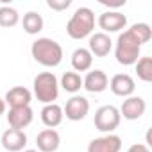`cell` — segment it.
<instances>
[{"label": "cell", "instance_id": "6da1fadb", "mask_svg": "<svg viewBox=\"0 0 152 152\" xmlns=\"http://www.w3.org/2000/svg\"><path fill=\"white\" fill-rule=\"evenodd\" d=\"M31 54L36 63L45 68H56L63 61V47L52 38H38L31 45Z\"/></svg>", "mask_w": 152, "mask_h": 152}, {"label": "cell", "instance_id": "7a4b0ae2", "mask_svg": "<svg viewBox=\"0 0 152 152\" xmlns=\"http://www.w3.org/2000/svg\"><path fill=\"white\" fill-rule=\"evenodd\" d=\"M95 29V13L90 7H79L66 23V32L72 39H84L93 34Z\"/></svg>", "mask_w": 152, "mask_h": 152}, {"label": "cell", "instance_id": "3957f363", "mask_svg": "<svg viewBox=\"0 0 152 152\" xmlns=\"http://www.w3.org/2000/svg\"><path fill=\"white\" fill-rule=\"evenodd\" d=\"M140 52H141V43L136 39V36L127 29L124 31L115 45V57L120 64L124 66H132L136 64V61L140 59Z\"/></svg>", "mask_w": 152, "mask_h": 152}, {"label": "cell", "instance_id": "277c9868", "mask_svg": "<svg viewBox=\"0 0 152 152\" xmlns=\"http://www.w3.org/2000/svg\"><path fill=\"white\" fill-rule=\"evenodd\" d=\"M32 93L41 104H54L59 97V81L54 72H41L34 77Z\"/></svg>", "mask_w": 152, "mask_h": 152}, {"label": "cell", "instance_id": "5b68a950", "mask_svg": "<svg viewBox=\"0 0 152 152\" xmlns=\"http://www.w3.org/2000/svg\"><path fill=\"white\" fill-rule=\"evenodd\" d=\"M122 122V116H120V111L118 107L107 104V106H102L95 111V118H93V124H95V129L100 131V132H106V134H113L115 129H118Z\"/></svg>", "mask_w": 152, "mask_h": 152}, {"label": "cell", "instance_id": "8992f818", "mask_svg": "<svg viewBox=\"0 0 152 152\" xmlns=\"http://www.w3.org/2000/svg\"><path fill=\"white\" fill-rule=\"evenodd\" d=\"M88 113H90V100L83 95H73L70 100H66L63 107V115L72 122L84 120Z\"/></svg>", "mask_w": 152, "mask_h": 152}, {"label": "cell", "instance_id": "52a82bcc", "mask_svg": "<svg viewBox=\"0 0 152 152\" xmlns=\"http://www.w3.org/2000/svg\"><path fill=\"white\" fill-rule=\"evenodd\" d=\"M99 27L102 29L104 34H111V32H120L122 29L127 27V16L120 11H104L99 20H97Z\"/></svg>", "mask_w": 152, "mask_h": 152}, {"label": "cell", "instance_id": "ba28073f", "mask_svg": "<svg viewBox=\"0 0 152 152\" xmlns=\"http://www.w3.org/2000/svg\"><path fill=\"white\" fill-rule=\"evenodd\" d=\"M34 120V111L31 106H22V107H9L7 113V124L11 129H18L23 131L25 127H29Z\"/></svg>", "mask_w": 152, "mask_h": 152}, {"label": "cell", "instance_id": "9c48e42d", "mask_svg": "<svg viewBox=\"0 0 152 152\" xmlns=\"http://www.w3.org/2000/svg\"><path fill=\"white\" fill-rule=\"evenodd\" d=\"M107 88L113 91V95L127 99V97H132V93L136 90V83L129 73H116V75L111 77Z\"/></svg>", "mask_w": 152, "mask_h": 152}, {"label": "cell", "instance_id": "30bf717a", "mask_svg": "<svg viewBox=\"0 0 152 152\" xmlns=\"http://www.w3.org/2000/svg\"><path fill=\"white\" fill-rule=\"evenodd\" d=\"M118 111H120V116H124L125 120H131V122L132 120H140L145 115V111H147V102L141 97L132 95V97H127L122 102Z\"/></svg>", "mask_w": 152, "mask_h": 152}, {"label": "cell", "instance_id": "8fae6325", "mask_svg": "<svg viewBox=\"0 0 152 152\" xmlns=\"http://www.w3.org/2000/svg\"><path fill=\"white\" fill-rule=\"evenodd\" d=\"M109 86V77L104 70H90L83 79V88L90 93H102Z\"/></svg>", "mask_w": 152, "mask_h": 152}, {"label": "cell", "instance_id": "7c38bea8", "mask_svg": "<svg viewBox=\"0 0 152 152\" xmlns=\"http://www.w3.org/2000/svg\"><path fill=\"white\" fill-rule=\"evenodd\" d=\"M122 138L118 134H104L88 143V152H120Z\"/></svg>", "mask_w": 152, "mask_h": 152}, {"label": "cell", "instance_id": "4fadbf2b", "mask_svg": "<svg viewBox=\"0 0 152 152\" xmlns=\"http://www.w3.org/2000/svg\"><path fill=\"white\" fill-rule=\"evenodd\" d=\"M88 50L93 57H106L109 56V52L113 50V41L109 38V34L104 32H95L90 36L88 41Z\"/></svg>", "mask_w": 152, "mask_h": 152}, {"label": "cell", "instance_id": "5bb4252c", "mask_svg": "<svg viewBox=\"0 0 152 152\" xmlns=\"http://www.w3.org/2000/svg\"><path fill=\"white\" fill-rule=\"evenodd\" d=\"M27 145V134L18 129H7L2 134V147L9 152H22Z\"/></svg>", "mask_w": 152, "mask_h": 152}, {"label": "cell", "instance_id": "9a60e30c", "mask_svg": "<svg viewBox=\"0 0 152 152\" xmlns=\"http://www.w3.org/2000/svg\"><path fill=\"white\" fill-rule=\"evenodd\" d=\"M61 145V136L56 129H43L36 136V147L39 152H56Z\"/></svg>", "mask_w": 152, "mask_h": 152}, {"label": "cell", "instance_id": "2e32d148", "mask_svg": "<svg viewBox=\"0 0 152 152\" xmlns=\"http://www.w3.org/2000/svg\"><path fill=\"white\" fill-rule=\"evenodd\" d=\"M6 106L9 107H22V106H31V100H32V93L31 90H27L25 86H15L11 88L6 97Z\"/></svg>", "mask_w": 152, "mask_h": 152}, {"label": "cell", "instance_id": "e0dca14e", "mask_svg": "<svg viewBox=\"0 0 152 152\" xmlns=\"http://www.w3.org/2000/svg\"><path fill=\"white\" fill-rule=\"evenodd\" d=\"M41 122H43V125L47 127V129H54V127H57V125H61V122H63V118H64V115H63V107L59 106V104H47V106H43V109H41Z\"/></svg>", "mask_w": 152, "mask_h": 152}, {"label": "cell", "instance_id": "ac0fdd59", "mask_svg": "<svg viewBox=\"0 0 152 152\" xmlns=\"http://www.w3.org/2000/svg\"><path fill=\"white\" fill-rule=\"evenodd\" d=\"M93 64V56L88 48L79 47L72 52V68L73 72H90Z\"/></svg>", "mask_w": 152, "mask_h": 152}, {"label": "cell", "instance_id": "d6986e66", "mask_svg": "<svg viewBox=\"0 0 152 152\" xmlns=\"http://www.w3.org/2000/svg\"><path fill=\"white\" fill-rule=\"evenodd\" d=\"M22 25H23V31H25L27 34L36 36V34H39V32L43 31L45 22H43V16H41L39 13H36V11H29V13L23 15Z\"/></svg>", "mask_w": 152, "mask_h": 152}, {"label": "cell", "instance_id": "ffe728a7", "mask_svg": "<svg viewBox=\"0 0 152 152\" xmlns=\"http://www.w3.org/2000/svg\"><path fill=\"white\" fill-rule=\"evenodd\" d=\"M59 86L68 93L77 95L81 91V88H83V77L77 72H64L61 81H59Z\"/></svg>", "mask_w": 152, "mask_h": 152}, {"label": "cell", "instance_id": "44dd1931", "mask_svg": "<svg viewBox=\"0 0 152 152\" xmlns=\"http://www.w3.org/2000/svg\"><path fill=\"white\" fill-rule=\"evenodd\" d=\"M134 68H136V75L140 81L152 83V57L150 56H140Z\"/></svg>", "mask_w": 152, "mask_h": 152}, {"label": "cell", "instance_id": "7402d4cb", "mask_svg": "<svg viewBox=\"0 0 152 152\" xmlns=\"http://www.w3.org/2000/svg\"><path fill=\"white\" fill-rule=\"evenodd\" d=\"M18 22H20V13L15 7H11V6L0 7V27L11 29V27L18 25Z\"/></svg>", "mask_w": 152, "mask_h": 152}, {"label": "cell", "instance_id": "603a6c76", "mask_svg": "<svg viewBox=\"0 0 152 152\" xmlns=\"http://www.w3.org/2000/svg\"><path fill=\"white\" fill-rule=\"evenodd\" d=\"M129 31L136 36V39H138L141 45L148 43L150 38H152V29H150V25H148V23H143V22H141V23H134V25H131Z\"/></svg>", "mask_w": 152, "mask_h": 152}, {"label": "cell", "instance_id": "cb8c5ba5", "mask_svg": "<svg viewBox=\"0 0 152 152\" xmlns=\"http://www.w3.org/2000/svg\"><path fill=\"white\" fill-rule=\"evenodd\" d=\"M47 6L52 11H66L72 6V0H47Z\"/></svg>", "mask_w": 152, "mask_h": 152}, {"label": "cell", "instance_id": "d4e9b609", "mask_svg": "<svg viewBox=\"0 0 152 152\" xmlns=\"http://www.w3.org/2000/svg\"><path fill=\"white\" fill-rule=\"evenodd\" d=\"M99 2L102 4V6H106V7H113V9H118V7H124L125 4H127V0H99Z\"/></svg>", "mask_w": 152, "mask_h": 152}, {"label": "cell", "instance_id": "484cf974", "mask_svg": "<svg viewBox=\"0 0 152 152\" xmlns=\"http://www.w3.org/2000/svg\"><path fill=\"white\" fill-rule=\"evenodd\" d=\"M127 152H150V150H148V147L143 145V143H134V145H131V147L127 148Z\"/></svg>", "mask_w": 152, "mask_h": 152}, {"label": "cell", "instance_id": "4316f807", "mask_svg": "<svg viewBox=\"0 0 152 152\" xmlns=\"http://www.w3.org/2000/svg\"><path fill=\"white\" fill-rule=\"evenodd\" d=\"M6 107H7V106H6V100H4L2 97H0V116H2V115L6 113Z\"/></svg>", "mask_w": 152, "mask_h": 152}, {"label": "cell", "instance_id": "83f0119b", "mask_svg": "<svg viewBox=\"0 0 152 152\" xmlns=\"http://www.w3.org/2000/svg\"><path fill=\"white\" fill-rule=\"evenodd\" d=\"M22 152H39V150H34V148H27V150H22Z\"/></svg>", "mask_w": 152, "mask_h": 152}]
</instances>
